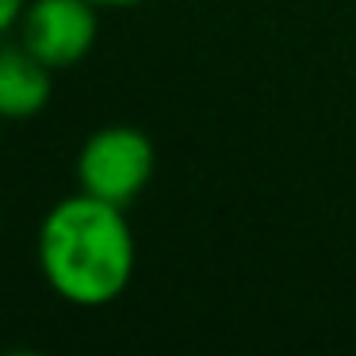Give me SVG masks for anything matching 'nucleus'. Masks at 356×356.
<instances>
[{"label": "nucleus", "instance_id": "obj_5", "mask_svg": "<svg viewBox=\"0 0 356 356\" xmlns=\"http://www.w3.org/2000/svg\"><path fill=\"white\" fill-rule=\"evenodd\" d=\"M27 4H31V0H0V39H4V35H12L19 27Z\"/></svg>", "mask_w": 356, "mask_h": 356}, {"label": "nucleus", "instance_id": "obj_3", "mask_svg": "<svg viewBox=\"0 0 356 356\" xmlns=\"http://www.w3.org/2000/svg\"><path fill=\"white\" fill-rule=\"evenodd\" d=\"M100 12L92 0H31L16 35L50 70H73L100 39Z\"/></svg>", "mask_w": 356, "mask_h": 356}, {"label": "nucleus", "instance_id": "obj_1", "mask_svg": "<svg viewBox=\"0 0 356 356\" xmlns=\"http://www.w3.org/2000/svg\"><path fill=\"white\" fill-rule=\"evenodd\" d=\"M35 261L47 287L62 302L81 310L111 307L127 295L138 264L127 207L77 188L42 215L35 234Z\"/></svg>", "mask_w": 356, "mask_h": 356}, {"label": "nucleus", "instance_id": "obj_8", "mask_svg": "<svg viewBox=\"0 0 356 356\" xmlns=\"http://www.w3.org/2000/svg\"><path fill=\"white\" fill-rule=\"evenodd\" d=\"M0 127H4V119H0Z\"/></svg>", "mask_w": 356, "mask_h": 356}, {"label": "nucleus", "instance_id": "obj_7", "mask_svg": "<svg viewBox=\"0 0 356 356\" xmlns=\"http://www.w3.org/2000/svg\"><path fill=\"white\" fill-rule=\"evenodd\" d=\"M0 234H4V207H0Z\"/></svg>", "mask_w": 356, "mask_h": 356}, {"label": "nucleus", "instance_id": "obj_4", "mask_svg": "<svg viewBox=\"0 0 356 356\" xmlns=\"http://www.w3.org/2000/svg\"><path fill=\"white\" fill-rule=\"evenodd\" d=\"M54 100V70L31 54L24 42L0 47V119L24 123L47 111Z\"/></svg>", "mask_w": 356, "mask_h": 356}, {"label": "nucleus", "instance_id": "obj_2", "mask_svg": "<svg viewBox=\"0 0 356 356\" xmlns=\"http://www.w3.org/2000/svg\"><path fill=\"white\" fill-rule=\"evenodd\" d=\"M157 172V149L142 127L108 123L92 131L77 149L73 177L77 188L115 207H131Z\"/></svg>", "mask_w": 356, "mask_h": 356}, {"label": "nucleus", "instance_id": "obj_6", "mask_svg": "<svg viewBox=\"0 0 356 356\" xmlns=\"http://www.w3.org/2000/svg\"><path fill=\"white\" fill-rule=\"evenodd\" d=\"M96 8H138V4H146V0H92Z\"/></svg>", "mask_w": 356, "mask_h": 356}]
</instances>
